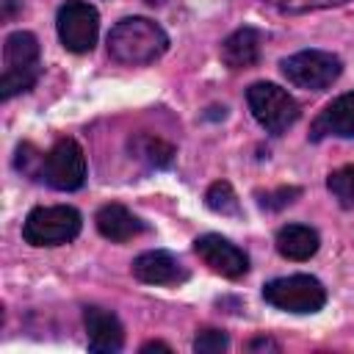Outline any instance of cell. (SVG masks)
<instances>
[{
	"mask_svg": "<svg viewBox=\"0 0 354 354\" xmlns=\"http://www.w3.org/2000/svg\"><path fill=\"white\" fill-rule=\"evenodd\" d=\"M169 50L166 30L147 17H124L108 33V53L119 64H149Z\"/></svg>",
	"mask_w": 354,
	"mask_h": 354,
	"instance_id": "6da1fadb",
	"label": "cell"
},
{
	"mask_svg": "<svg viewBox=\"0 0 354 354\" xmlns=\"http://www.w3.org/2000/svg\"><path fill=\"white\" fill-rule=\"evenodd\" d=\"M39 41L28 30H14L3 44V77H0V100H11L33 88L39 80Z\"/></svg>",
	"mask_w": 354,
	"mask_h": 354,
	"instance_id": "7a4b0ae2",
	"label": "cell"
},
{
	"mask_svg": "<svg viewBox=\"0 0 354 354\" xmlns=\"http://www.w3.org/2000/svg\"><path fill=\"white\" fill-rule=\"evenodd\" d=\"M80 224H83L80 213L69 205L33 207L22 224V238L30 246H61L77 238Z\"/></svg>",
	"mask_w": 354,
	"mask_h": 354,
	"instance_id": "3957f363",
	"label": "cell"
},
{
	"mask_svg": "<svg viewBox=\"0 0 354 354\" xmlns=\"http://www.w3.org/2000/svg\"><path fill=\"white\" fill-rule=\"evenodd\" d=\"M263 299L277 310L304 315V313H318L326 304V290L310 274H290V277L266 282Z\"/></svg>",
	"mask_w": 354,
	"mask_h": 354,
	"instance_id": "277c9868",
	"label": "cell"
},
{
	"mask_svg": "<svg viewBox=\"0 0 354 354\" xmlns=\"http://www.w3.org/2000/svg\"><path fill=\"white\" fill-rule=\"evenodd\" d=\"M246 102H249L252 116L274 136L285 133L299 119V102L277 83H266V80L252 83L246 91Z\"/></svg>",
	"mask_w": 354,
	"mask_h": 354,
	"instance_id": "5b68a950",
	"label": "cell"
},
{
	"mask_svg": "<svg viewBox=\"0 0 354 354\" xmlns=\"http://www.w3.org/2000/svg\"><path fill=\"white\" fill-rule=\"evenodd\" d=\"M282 75L288 77V83H293L296 88H307V91H324L329 88L340 72L343 64L337 55L326 53V50H301L288 55L282 64Z\"/></svg>",
	"mask_w": 354,
	"mask_h": 354,
	"instance_id": "8992f818",
	"label": "cell"
},
{
	"mask_svg": "<svg viewBox=\"0 0 354 354\" xmlns=\"http://www.w3.org/2000/svg\"><path fill=\"white\" fill-rule=\"evenodd\" d=\"M39 180L55 191H77L86 183V155L80 144L75 138H58L44 155Z\"/></svg>",
	"mask_w": 354,
	"mask_h": 354,
	"instance_id": "52a82bcc",
	"label": "cell"
},
{
	"mask_svg": "<svg viewBox=\"0 0 354 354\" xmlns=\"http://www.w3.org/2000/svg\"><path fill=\"white\" fill-rule=\"evenodd\" d=\"M58 36L69 53H88L97 44L100 14L83 0H66L58 8Z\"/></svg>",
	"mask_w": 354,
	"mask_h": 354,
	"instance_id": "ba28073f",
	"label": "cell"
},
{
	"mask_svg": "<svg viewBox=\"0 0 354 354\" xmlns=\"http://www.w3.org/2000/svg\"><path fill=\"white\" fill-rule=\"evenodd\" d=\"M194 252L199 254V260H202L210 271H216V274H221V277H227V279H241V277L249 271V257H246V252L238 249L235 243H230V241L221 238V235H213V232L199 235V238L194 241Z\"/></svg>",
	"mask_w": 354,
	"mask_h": 354,
	"instance_id": "9c48e42d",
	"label": "cell"
},
{
	"mask_svg": "<svg viewBox=\"0 0 354 354\" xmlns=\"http://www.w3.org/2000/svg\"><path fill=\"white\" fill-rule=\"evenodd\" d=\"M329 136L354 138V91L340 94L315 116L310 127V141H324Z\"/></svg>",
	"mask_w": 354,
	"mask_h": 354,
	"instance_id": "30bf717a",
	"label": "cell"
},
{
	"mask_svg": "<svg viewBox=\"0 0 354 354\" xmlns=\"http://www.w3.org/2000/svg\"><path fill=\"white\" fill-rule=\"evenodd\" d=\"M133 277L147 285H177L188 279V271L174 254L163 249H152L133 260Z\"/></svg>",
	"mask_w": 354,
	"mask_h": 354,
	"instance_id": "8fae6325",
	"label": "cell"
},
{
	"mask_svg": "<svg viewBox=\"0 0 354 354\" xmlns=\"http://www.w3.org/2000/svg\"><path fill=\"white\" fill-rule=\"evenodd\" d=\"M86 321V332H88V348L97 354H113L122 351L124 346V329L119 324V318L111 310L102 307H86L83 313Z\"/></svg>",
	"mask_w": 354,
	"mask_h": 354,
	"instance_id": "7c38bea8",
	"label": "cell"
},
{
	"mask_svg": "<svg viewBox=\"0 0 354 354\" xmlns=\"http://www.w3.org/2000/svg\"><path fill=\"white\" fill-rule=\"evenodd\" d=\"M94 221H97L100 235L108 238V241H113V243H124V241H133L141 232H147V224L136 213H130L124 205H119V202L102 205L97 210Z\"/></svg>",
	"mask_w": 354,
	"mask_h": 354,
	"instance_id": "4fadbf2b",
	"label": "cell"
},
{
	"mask_svg": "<svg viewBox=\"0 0 354 354\" xmlns=\"http://www.w3.org/2000/svg\"><path fill=\"white\" fill-rule=\"evenodd\" d=\"M260 47H263V36L257 28H238L235 33H230L221 41V61L230 69H246L252 64H257L260 58Z\"/></svg>",
	"mask_w": 354,
	"mask_h": 354,
	"instance_id": "5bb4252c",
	"label": "cell"
},
{
	"mask_svg": "<svg viewBox=\"0 0 354 354\" xmlns=\"http://www.w3.org/2000/svg\"><path fill=\"white\" fill-rule=\"evenodd\" d=\"M318 232L307 224H285L277 232V252L288 260H310L318 252Z\"/></svg>",
	"mask_w": 354,
	"mask_h": 354,
	"instance_id": "9a60e30c",
	"label": "cell"
},
{
	"mask_svg": "<svg viewBox=\"0 0 354 354\" xmlns=\"http://www.w3.org/2000/svg\"><path fill=\"white\" fill-rule=\"evenodd\" d=\"M130 149H133V155L138 160H144V163H149L155 169H166L174 160V147L166 144L163 138H155V136H147V133L136 136L130 141Z\"/></svg>",
	"mask_w": 354,
	"mask_h": 354,
	"instance_id": "2e32d148",
	"label": "cell"
},
{
	"mask_svg": "<svg viewBox=\"0 0 354 354\" xmlns=\"http://www.w3.org/2000/svg\"><path fill=\"white\" fill-rule=\"evenodd\" d=\"M205 202L213 213H221V216H241V205H238V196L232 191V185L227 180H218L207 188L205 194Z\"/></svg>",
	"mask_w": 354,
	"mask_h": 354,
	"instance_id": "e0dca14e",
	"label": "cell"
},
{
	"mask_svg": "<svg viewBox=\"0 0 354 354\" xmlns=\"http://www.w3.org/2000/svg\"><path fill=\"white\" fill-rule=\"evenodd\" d=\"M326 188L332 191V196L340 205L354 207V163L351 166H343V169H335L326 177Z\"/></svg>",
	"mask_w": 354,
	"mask_h": 354,
	"instance_id": "ac0fdd59",
	"label": "cell"
},
{
	"mask_svg": "<svg viewBox=\"0 0 354 354\" xmlns=\"http://www.w3.org/2000/svg\"><path fill=\"white\" fill-rule=\"evenodd\" d=\"M17 169L28 177H39L41 174V163H44V155L33 147V144H19L17 147Z\"/></svg>",
	"mask_w": 354,
	"mask_h": 354,
	"instance_id": "d6986e66",
	"label": "cell"
},
{
	"mask_svg": "<svg viewBox=\"0 0 354 354\" xmlns=\"http://www.w3.org/2000/svg\"><path fill=\"white\" fill-rule=\"evenodd\" d=\"M227 346H230V337L221 329H202L194 337V351H199V354H218Z\"/></svg>",
	"mask_w": 354,
	"mask_h": 354,
	"instance_id": "ffe728a7",
	"label": "cell"
},
{
	"mask_svg": "<svg viewBox=\"0 0 354 354\" xmlns=\"http://www.w3.org/2000/svg\"><path fill=\"white\" fill-rule=\"evenodd\" d=\"M271 6H277L279 11L288 14H304V11H315V8H332V6H343L348 0H266Z\"/></svg>",
	"mask_w": 354,
	"mask_h": 354,
	"instance_id": "44dd1931",
	"label": "cell"
},
{
	"mask_svg": "<svg viewBox=\"0 0 354 354\" xmlns=\"http://www.w3.org/2000/svg\"><path fill=\"white\" fill-rule=\"evenodd\" d=\"M299 194H301L299 188H288V185H282V188H277V191L257 194V202H260V207H266V210H282V207L290 205Z\"/></svg>",
	"mask_w": 354,
	"mask_h": 354,
	"instance_id": "7402d4cb",
	"label": "cell"
},
{
	"mask_svg": "<svg viewBox=\"0 0 354 354\" xmlns=\"http://www.w3.org/2000/svg\"><path fill=\"white\" fill-rule=\"evenodd\" d=\"M249 348H252V351H257V348H279V346H277L274 340H268V337H257V340H252V343H249Z\"/></svg>",
	"mask_w": 354,
	"mask_h": 354,
	"instance_id": "603a6c76",
	"label": "cell"
},
{
	"mask_svg": "<svg viewBox=\"0 0 354 354\" xmlns=\"http://www.w3.org/2000/svg\"><path fill=\"white\" fill-rule=\"evenodd\" d=\"M155 348L169 351V346H166V343H160V340H152V343H144V346H141V351H144V354H147V351H155Z\"/></svg>",
	"mask_w": 354,
	"mask_h": 354,
	"instance_id": "cb8c5ba5",
	"label": "cell"
},
{
	"mask_svg": "<svg viewBox=\"0 0 354 354\" xmlns=\"http://www.w3.org/2000/svg\"><path fill=\"white\" fill-rule=\"evenodd\" d=\"M6 3V11H3V19H11V14H14V0H3Z\"/></svg>",
	"mask_w": 354,
	"mask_h": 354,
	"instance_id": "d4e9b609",
	"label": "cell"
}]
</instances>
